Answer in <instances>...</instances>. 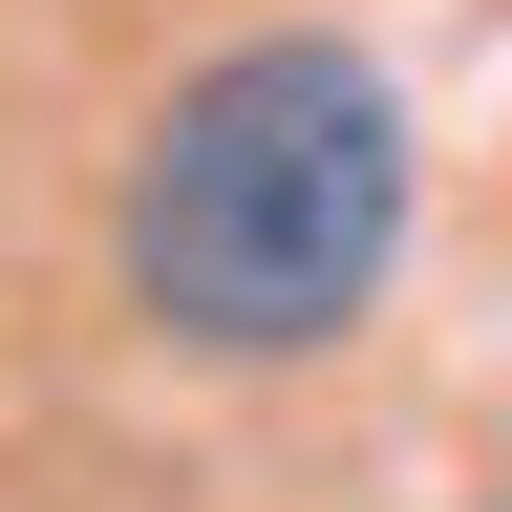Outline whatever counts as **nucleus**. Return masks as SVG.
Wrapping results in <instances>:
<instances>
[{"mask_svg": "<svg viewBox=\"0 0 512 512\" xmlns=\"http://www.w3.org/2000/svg\"><path fill=\"white\" fill-rule=\"evenodd\" d=\"M128 320L192 363H320L342 320L384 299L406 256V86L320 22H256L214 43L192 86L128 128Z\"/></svg>", "mask_w": 512, "mask_h": 512, "instance_id": "1", "label": "nucleus"}]
</instances>
